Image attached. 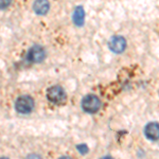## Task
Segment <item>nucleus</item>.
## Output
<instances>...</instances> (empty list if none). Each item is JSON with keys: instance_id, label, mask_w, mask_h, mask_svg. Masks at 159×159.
I'll use <instances>...</instances> for the list:
<instances>
[{"instance_id": "nucleus-10", "label": "nucleus", "mask_w": 159, "mask_h": 159, "mask_svg": "<svg viewBox=\"0 0 159 159\" xmlns=\"http://www.w3.org/2000/svg\"><path fill=\"white\" fill-rule=\"evenodd\" d=\"M76 148H78V151L81 154H86L88 152V147H87L86 144H80L76 147Z\"/></svg>"}, {"instance_id": "nucleus-1", "label": "nucleus", "mask_w": 159, "mask_h": 159, "mask_svg": "<svg viewBox=\"0 0 159 159\" xmlns=\"http://www.w3.org/2000/svg\"><path fill=\"white\" fill-rule=\"evenodd\" d=\"M102 106V102L96 94H87L82 99L81 107L87 114H96Z\"/></svg>"}, {"instance_id": "nucleus-4", "label": "nucleus", "mask_w": 159, "mask_h": 159, "mask_svg": "<svg viewBox=\"0 0 159 159\" xmlns=\"http://www.w3.org/2000/svg\"><path fill=\"white\" fill-rule=\"evenodd\" d=\"M126 39L123 36L120 35H116V36H112L108 40V48L111 52L116 53V54H120V53L124 52L126 49Z\"/></svg>"}, {"instance_id": "nucleus-3", "label": "nucleus", "mask_w": 159, "mask_h": 159, "mask_svg": "<svg viewBox=\"0 0 159 159\" xmlns=\"http://www.w3.org/2000/svg\"><path fill=\"white\" fill-rule=\"evenodd\" d=\"M66 98H67V94H66V91L64 90V88L61 86L54 85V86H51L50 88H48L47 99L50 102H52V103L55 104L63 103L66 100Z\"/></svg>"}, {"instance_id": "nucleus-9", "label": "nucleus", "mask_w": 159, "mask_h": 159, "mask_svg": "<svg viewBox=\"0 0 159 159\" xmlns=\"http://www.w3.org/2000/svg\"><path fill=\"white\" fill-rule=\"evenodd\" d=\"M12 0H0V10H4L11 4Z\"/></svg>"}, {"instance_id": "nucleus-5", "label": "nucleus", "mask_w": 159, "mask_h": 159, "mask_svg": "<svg viewBox=\"0 0 159 159\" xmlns=\"http://www.w3.org/2000/svg\"><path fill=\"white\" fill-rule=\"evenodd\" d=\"M46 50L45 48L42 47L39 45H35L33 47H31L29 51H28V61L31 63H40L46 58Z\"/></svg>"}, {"instance_id": "nucleus-2", "label": "nucleus", "mask_w": 159, "mask_h": 159, "mask_svg": "<svg viewBox=\"0 0 159 159\" xmlns=\"http://www.w3.org/2000/svg\"><path fill=\"white\" fill-rule=\"evenodd\" d=\"M34 108V100L30 96H21L18 97L15 102V109L22 115L30 114Z\"/></svg>"}, {"instance_id": "nucleus-7", "label": "nucleus", "mask_w": 159, "mask_h": 159, "mask_svg": "<svg viewBox=\"0 0 159 159\" xmlns=\"http://www.w3.org/2000/svg\"><path fill=\"white\" fill-rule=\"evenodd\" d=\"M50 10L49 0H35L33 3V11L37 15H46Z\"/></svg>"}, {"instance_id": "nucleus-8", "label": "nucleus", "mask_w": 159, "mask_h": 159, "mask_svg": "<svg viewBox=\"0 0 159 159\" xmlns=\"http://www.w3.org/2000/svg\"><path fill=\"white\" fill-rule=\"evenodd\" d=\"M84 19H85V12H84L83 7L78 6L73 11V15H72L73 24L78 25V27H81V25H84Z\"/></svg>"}, {"instance_id": "nucleus-6", "label": "nucleus", "mask_w": 159, "mask_h": 159, "mask_svg": "<svg viewBox=\"0 0 159 159\" xmlns=\"http://www.w3.org/2000/svg\"><path fill=\"white\" fill-rule=\"evenodd\" d=\"M144 136L151 141L159 140V123L158 122H150L145 125L143 129Z\"/></svg>"}]
</instances>
